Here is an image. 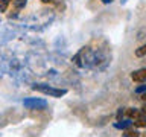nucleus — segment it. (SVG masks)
Masks as SVG:
<instances>
[{
    "instance_id": "f257e3e1",
    "label": "nucleus",
    "mask_w": 146,
    "mask_h": 137,
    "mask_svg": "<svg viewBox=\"0 0 146 137\" xmlns=\"http://www.w3.org/2000/svg\"><path fill=\"white\" fill-rule=\"evenodd\" d=\"M110 47L107 41H99L98 46H84L75 57L73 63L78 67L82 68H96V70H104L110 64Z\"/></svg>"
},
{
    "instance_id": "f03ea898",
    "label": "nucleus",
    "mask_w": 146,
    "mask_h": 137,
    "mask_svg": "<svg viewBox=\"0 0 146 137\" xmlns=\"http://www.w3.org/2000/svg\"><path fill=\"white\" fill-rule=\"evenodd\" d=\"M32 88L35 91H40L46 96H50V98H62V96L67 94V88H59V87H53L49 84H43V82H38V84H34Z\"/></svg>"
},
{
    "instance_id": "7ed1b4c3",
    "label": "nucleus",
    "mask_w": 146,
    "mask_h": 137,
    "mask_svg": "<svg viewBox=\"0 0 146 137\" xmlns=\"http://www.w3.org/2000/svg\"><path fill=\"white\" fill-rule=\"evenodd\" d=\"M23 105L27 110H43L47 107V100L41 98H26L23 100Z\"/></svg>"
},
{
    "instance_id": "20e7f679",
    "label": "nucleus",
    "mask_w": 146,
    "mask_h": 137,
    "mask_svg": "<svg viewBox=\"0 0 146 137\" xmlns=\"http://www.w3.org/2000/svg\"><path fill=\"white\" fill-rule=\"evenodd\" d=\"M131 79L134 81L135 84H146V67L134 70L131 73Z\"/></svg>"
},
{
    "instance_id": "39448f33",
    "label": "nucleus",
    "mask_w": 146,
    "mask_h": 137,
    "mask_svg": "<svg viewBox=\"0 0 146 137\" xmlns=\"http://www.w3.org/2000/svg\"><path fill=\"white\" fill-rule=\"evenodd\" d=\"M125 114H126V117L131 119V120H137V119L146 117V114L139 108H125Z\"/></svg>"
},
{
    "instance_id": "423d86ee",
    "label": "nucleus",
    "mask_w": 146,
    "mask_h": 137,
    "mask_svg": "<svg viewBox=\"0 0 146 137\" xmlns=\"http://www.w3.org/2000/svg\"><path fill=\"white\" fill-rule=\"evenodd\" d=\"M26 3H27V0H12V11L11 12H14V15H17L18 12H21V9H25Z\"/></svg>"
},
{
    "instance_id": "0eeeda50",
    "label": "nucleus",
    "mask_w": 146,
    "mask_h": 137,
    "mask_svg": "<svg viewBox=\"0 0 146 137\" xmlns=\"http://www.w3.org/2000/svg\"><path fill=\"white\" fill-rule=\"evenodd\" d=\"M43 3L46 5H52V6H56V8H64V0H41Z\"/></svg>"
},
{
    "instance_id": "6e6552de",
    "label": "nucleus",
    "mask_w": 146,
    "mask_h": 137,
    "mask_svg": "<svg viewBox=\"0 0 146 137\" xmlns=\"http://www.w3.org/2000/svg\"><path fill=\"white\" fill-rule=\"evenodd\" d=\"M132 126H135V128H146V117L132 120Z\"/></svg>"
},
{
    "instance_id": "1a4fd4ad",
    "label": "nucleus",
    "mask_w": 146,
    "mask_h": 137,
    "mask_svg": "<svg viewBox=\"0 0 146 137\" xmlns=\"http://www.w3.org/2000/svg\"><path fill=\"white\" fill-rule=\"evenodd\" d=\"M135 57H139V58H143L146 57V44H141L139 49H135Z\"/></svg>"
},
{
    "instance_id": "9d476101",
    "label": "nucleus",
    "mask_w": 146,
    "mask_h": 137,
    "mask_svg": "<svg viewBox=\"0 0 146 137\" xmlns=\"http://www.w3.org/2000/svg\"><path fill=\"white\" fill-rule=\"evenodd\" d=\"M123 137H140V132L135 131V130H125Z\"/></svg>"
},
{
    "instance_id": "9b49d317",
    "label": "nucleus",
    "mask_w": 146,
    "mask_h": 137,
    "mask_svg": "<svg viewBox=\"0 0 146 137\" xmlns=\"http://www.w3.org/2000/svg\"><path fill=\"white\" fill-rule=\"evenodd\" d=\"M11 3L12 0H0V12H6V9Z\"/></svg>"
},
{
    "instance_id": "f8f14e48",
    "label": "nucleus",
    "mask_w": 146,
    "mask_h": 137,
    "mask_svg": "<svg viewBox=\"0 0 146 137\" xmlns=\"http://www.w3.org/2000/svg\"><path fill=\"white\" fill-rule=\"evenodd\" d=\"M145 91H146V85H140V87H137V88H135V93H139V94L145 93Z\"/></svg>"
},
{
    "instance_id": "ddd939ff",
    "label": "nucleus",
    "mask_w": 146,
    "mask_h": 137,
    "mask_svg": "<svg viewBox=\"0 0 146 137\" xmlns=\"http://www.w3.org/2000/svg\"><path fill=\"white\" fill-rule=\"evenodd\" d=\"M100 2H102V3H105V5H110V3H113L114 0H100Z\"/></svg>"
},
{
    "instance_id": "4468645a",
    "label": "nucleus",
    "mask_w": 146,
    "mask_h": 137,
    "mask_svg": "<svg viewBox=\"0 0 146 137\" xmlns=\"http://www.w3.org/2000/svg\"><path fill=\"white\" fill-rule=\"evenodd\" d=\"M141 100H143V102H146V91H145V93H141Z\"/></svg>"
},
{
    "instance_id": "2eb2a0df",
    "label": "nucleus",
    "mask_w": 146,
    "mask_h": 137,
    "mask_svg": "<svg viewBox=\"0 0 146 137\" xmlns=\"http://www.w3.org/2000/svg\"><path fill=\"white\" fill-rule=\"evenodd\" d=\"M120 3H122V5H125V3H126V0H120Z\"/></svg>"
}]
</instances>
